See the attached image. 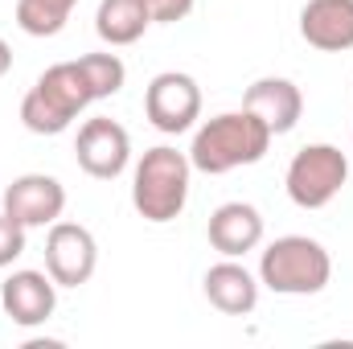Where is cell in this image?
<instances>
[{"instance_id": "cell-16", "label": "cell", "mask_w": 353, "mask_h": 349, "mask_svg": "<svg viewBox=\"0 0 353 349\" xmlns=\"http://www.w3.org/2000/svg\"><path fill=\"white\" fill-rule=\"evenodd\" d=\"M79 0H17V25L29 37H54L66 29Z\"/></svg>"}, {"instance_id": "cell-7", "label": "cell", "mask_w": 353, "mask_h": 349, "mask_svg": "<svg viewBox=\"0 0 353 349\" xmlns=\"http://www.w3.org/2000/svg\"><path fill=\"white\" fill-rule=\"evenodd\" d=\"M74 157H79V169L94 181H115V177L128 169L132 161V136L123 123L107 119V115H94L79 128V140H74Z\"/></svg>"}, {"instance_id": "cell-3", "label": "cell", "mask_w": 353, "mask_h": 349, "mask_svg": "<svg viewBox=\"0 0 353 349\" xmlns=\"http://www.w3.org/2000/svg\"><path fill=\"white\" fill-rule=\"evenodd\" d=\"M189 152H176L169 144H157L140 157L136 177H132V206L144 222H173L181 218L185 201H189Z\"/></svg>"}, {"instance_id": "cell-6", "label": "cell", "mask_w": 353, "mask_h": 349, "mask_svg": "<svg viewBox=\"0 0 353 349\" xmlns=\"http://www.w3.org/2000/svg\"><path fill=\"white\" fill-rule=\"evenodd\" d=\"M144 115L165 136L189 132L193 119L201 115V87H197V79L193 74H181V70L157 74L148 83V90H144Z\"/></svg>"}, {"instance_id": "cell-5", "label": "cell", "mask_w": 353, "mask_h": 349, "mask_svg": "<svg viewBox=\"0 0 353 349\" xmlns=\"http://www.w3.org/2000/svg\"><path fill=\"white\" fill-rule=\"evenodd\" d=\"M345 181H350V161H345L341 148H333V144H304L292 157L288 173H283V189H288V197L300 210H325L341 193Z\"/></svg>"}, {"instance_id": "cell-13", "label": "cell", "mask_w": 353, "mask_h": 349, "mask_svg": "<svg viewBox=\"0 0 353 349\" xmlns=\"http://www.w3.org/2000/svg\"><path fill=\"white\" fill-rule=\"evenodd\" d=\"M243 107L263 119L267 128H271V136H283V132H292V128L300 123V115H304V94H300V87H296L292 79H259V83L247 87Z\"/></svg>"}, {"instance_id": "cell-1", "label": "cell", "mask_w": 353, "mask_h": 349, "mask_svg": "<svg viewBox=\"0 0 353 349\" xmlns=\"http://www.w3.org/2000/svg\"><path fill=\"white\" fill-rule=\"evenodd\" d=\"M271 128H267L259 115H251L247 107L243 111H222L214 119H205L197 132H193V144H189V165L205 177H222L234 173L243 165H259L271 148Z\"/></svg>"}, {"instance_id": "cell-12", "label": "cell", "mask_w": 353, "mask_h": 349, "mask_svg": "<svg viewBox=\"0 0 353 349\" xmlns=\"http://www.w3.org/2000/svg\"><path fill=\"white\" fill-rule=\"evenodd\" d=\"M205 235H210V247L218 255L239 259V255H247V251H255L263 243V214L255 206H247V201H226V206H218L210 214Z\"/></svg>"}, {"instance_id": "cell-11", "label": "cell", "mask_w": 353, "mask_h": 349, "mask_svg": "<svg viewBox=\"0 0 353 349\" xmlns=\"http://www.w3.org/2000/svg\"><path fill=\"white\" fill-rule=\"evenodd\" d=\"M300 37L321 54L353 50V0H308L300 8Z\"/></svg>"}, {"instance_id": "cell-20", "label": "cell", "mask_w": 353, "mask_h": 349, "mask_svg": "<svg viewBox=\"0 0 353 349\" xmlns=\"http://www.w3.org/2000/svg\"><path fill=\"white\" fill-rule=\"evenodd\" d=\"M8 66H12V50H8V41L0 37V79L8 74Z\"/></svg>"}, {"instance_id": "cell-9", "label": "cell", "mask_w": 353, "mask_h": 349, "mask_svg": "<svg viewBox=\"0 0 353 349\" xmlns=\"http://www.w3.org/2000/svg\"><path fill=\"white\" fill-rule=\"evenodd\" d=\"M66 210V189L50 173H25L4 189V214L21 222L25 230L33 226H54Z\"/></svg>"}, {"instance_id": "cell-19", "label": "cell", "mask_w": 353, "mask_h": 349, "mask_svg": "<svg viewBox=\"0 0 353 349\" xmlns=\"http://www.w3.org/2000/svg\"><path fill=\"white\" fill-rule=\"evenodd\" d=\"M152 17V25H176L193 12V0H140Z\"/></svg>"}, {"instance_id": "cell-8", "label": "cell", "mask_w": 353, "mask_h": 349, "mask_svg": "<svg viewBox=\"0 0 353 349\" xmlns=\"http://www.w3.org/2000/svg\"><path fill=\"white\" fill-rule=\"evenodd\" d=\"M94 263H99L94 235L79 222L58 218L46 235V271L54 275V283L58 288H83L94 275Z\"/></svg>"}, {"instance_id": "cell-4", "label": "cell", "mask_w": 353, "mask_h": 349, "mask_svg": "<svg viewBox=\"0 0 353 349\" xmlns=\"http://www.w3.org/2000/svg\"><path fill=\"white\" fill-rule=\"evenodd\" d=\"M329 275H333L329 251L308 235L275 239L259 259V283H267L275 296H316L325 292Z\"/></svg>"}, {"instance_id": "cell-18", "label": "cell", "mask_w": 353, "mask_h": 349, "mask_svg": "<svg viewBox=\"0 0 353 349\" xmlns=\"http://www.w3.org/2000/svg\"><path fill=\"white\" fill-rule=\"evenodd\" d=\"M21 255H25V226L0 210V267H12Z\"/></svg>"}, {"instance_id": "cell-14", "label": "cell", "mask_w": 353, "mask_h": 349, "mask_svg": "<svg viewBox=\"0 0 353 349\" xmlns=\"http://www.w3.org/2000/svg\"><path fill=\"white\" fill-rule=\"evenodd\" d=\"M201 288H205V300H210L218 312H226V317H247V312H255V304H259V279L234 259L214 263V267L205 271Z\"/></svg>"}, {"instance_id": "cell-15", "label": "cell", "mask_w": 353, "mask_h": 349, "mask_svg": "<svg viewBox=\"0 0 353 349\" xmlns=\"http://www.w3.org/2000/svg\"><path fill=\"white\" fill-rule=\"evenodd\" d=\"M148 25H152V17L140 0H99L94 33L107 46H136L148 33Z\"/></svg>"}, {"instance_id": "cell-10", "label": "cell", "mask_w": 353, "mask_h": 349, "mask_svg": "<svg viewBox=\"0 0 353 349\" xmlns=\"http://www.w3.org/2000/svg\"><path fill=\"white\" fill-rule=\"evenodd\" d=\"M0 304H4V317L21 329L46 325L58 308V283L50 271H12L0 283Z\"/></svg>"}, {"instance_id": "cell-17", "label": "cell", "mask_w": 353, "mask_h": 349, "mask_svg": "<svg viewBox=\"0 0 353 349\" xmlns=\"http://www.w3.org/2000/svg\"><path fill=\"white\" fill-rule=\"evenodd\" d=\"M79 66H83V74H87L94 99H111V94H119V90H123L128 66H123L115 54H83V58H79Z\"/></svg>"}, {"instance_id": "cell-2", "label": "cell", "mask_w": 353, "mask_h": 349, "mask_svg": "<svg viewBox=\"0 0 353 349\" xmlns=\"http://www.w3.org/2000/svg\"><path fill=\"white\" fill-rule=\"evenodd\" d=\"M90 103H94V90H90L79 58L74 62H58L21 99V123L33 136H62Z\"/></svg>"}]
</instances>
